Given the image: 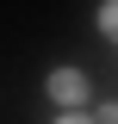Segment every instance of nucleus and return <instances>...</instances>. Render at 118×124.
Wrapping results in <instances>:
<instances>
[{
  "instance_id": "obj_3",
  "label": "nucleus",
  "mask_w": 118,
  "mask_h": 124,
  "mask_svg": "<svg viewBox=\"0 0 118 124\" xmlns=\"http://www.w3.org/2000/svg\"><path fill=\"white\" fill-rule=\"evenodd\" d=\"M62 124H93V118H81V112H68V118H62Z\"/></svg>"
},
{
  "instance_id": "obj_1",
  "label": "nucleus",
  "mask_w": 118,
  "mask_h": 124,
  "mask_svg": "<svg viewBox=\"0 0 118 124\" xmlns=\"http://www.w3.org/2000/svg\"><path fill=\"white\" fill-rule=\"evenodd\" d=\"M50 99L75 112L81 99H87V75H81V68H56V75H50Z\"/></svg>"
},
{
  "instance_id": "obj_2",
  "label": "nucleus",
  "mask_w": 118,
  "mask_h": 124,
  "mask_svg": "<svg viewBox=\"0 0 118 124\" xmlns=\"http://www.w3.org/2000/svg\"><path fill=\"white\" fill-rule=\"evenodd\" d=\"M100 31H106V37H118V0H106V6H100Z\"/></svg>"
}]
</instances>
